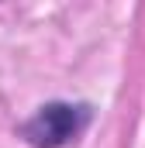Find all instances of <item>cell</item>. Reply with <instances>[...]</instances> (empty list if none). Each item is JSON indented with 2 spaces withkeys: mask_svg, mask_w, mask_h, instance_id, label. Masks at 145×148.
Segmentation results:
<instances>
[{
  "mask_svg": "<svg viewBox=\"0 0 145 148\" xmlns=\"http://www.w3.org/2000/svg\"><path fill=\"white\" fill-rule=\"evenodd\" d=\"M90 121H93V107L90 103L52 100V103H41L17 127V134L31 148H66L90 127Z\"/></svg>",
  "mask_w": 145,
  "mask_h": 148,
  "instance_id": "cell-1",
  "label": "cell"
}]
</instances>
